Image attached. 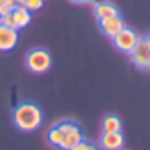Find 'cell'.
I'll list each match as a JSON object with an SVG mask.
<instances>
[{"label":"cell","instance_id":"6da1fadb","mask_svg":"<svg viewBox=\"0 0 150 150\" xmlns=\"http://www.w3.org/2000/svg\"><path fill=\"white\" fill-rule=\"evenodd\" d=\"M42 121V110L34 102H21L13 110V123L23 132H33L39 129Z\"/></svg>","mask_w":150,"mask_h":150},{"label":"cell","instance_id":"7a4b0ae2","mask_svg":"<svg viewBox=\"0 0 150 150\" xmlns=\"http://www.w3.org/2000/svg\"><path fill=\"white\" fill-rule=\"evenodd\" d=\"M26 66L31 73H36V74L47 73L52 66V57H50L49 50L33 49L26 55Z\"/></svg>","mask_w":150,"mask_h":150},{"label":"cell","instance_id":"3957f363","mask_svg":"<svg viewBox=\"0 0 150 150\" xmlns=\"http://www.w3.org/2000/svg\"><path fill=\"white\" fill-rule=\"evenodd\" d=\"M129 55H131L132 63L137 68L149 69L150 71V50H149V47H147L145 37H139V40H137V44L134 45V49L129 52Z\"/></svg>","mask_w":150,"mask_h":150},{"label":"cell","instance_id":"277c9868","mask_svg":"<svg viewBox=\"0 0 150 150\" xmlns=\"http://www.w3.org/2000/svg\"><path fill=\"white\" fill-rule=\"evenodd\" d=\"M139 40V36L134 33L132 29L129 28H123L116 36L113 37V44L120 52H124V53H129L131 50L134 49V45L137 44Z\"/></svg>","mask_w":150,"mask_h":150},{"label":"cell","instance_id":"5b68a950","mask_svg":"<svg viewBox=\"0 0 150 150\" xmlns=\"http://www.w3.org/2000/svg\"><path fill=\"white\" fill-rule=\"evenodd\" d=\"M98 24H100L102 33H103L107 37H110V39H113V37L116 36L123 28H126L124 26L123 18H121L120 15H116V16H110V18H103V20H98Z\"/></svg>","mask_w":150,"mask_h":150},{"label":"cell","instance_id":"8992f818","mask_svg":"<svg viewBox=\"0 0 150 150\" xmlns=\"http://www.w3.org/2000/svg\"><path fill=\"white\" fill-rule=\"evenodd\" d=\"M18 44V31L0 24V52L13 50Z\"/></svg>","mask_w":150,"mask_h":150},{"label":"cell","instance_id":"52a82bcc","mask_svg":"<svg viewBox=\"0 0 150 150\" xmlns=\"http://www.w3.org/2000/svg\"><path fill=\"white\" fill-rule=\"evenodd\" d=\"M81 140H84V137H82V131H81V127H79L78 124H74L68 132L63 134V140H62V144H60V149L69 150V149H73L76 144L81 142Z\"/></svg>","mask_w":150,"mask_h":150},{"label":"cell","instance_id":"ba28073f","mask_svg":"<svg viewBox=\"0 0 150 150\" xmlns=\"http://www.w3.org/2000/svg\"><path fill=\"white\" fill-rule=\"evenodd\" d=\"M100 144L105 150H120L124 144V137L121 132H103Z\"/></svg>","mask_w":150,"mask_h":150},{"label":"cell","instance_id":"9c48e42d","mask_svg":"<svg viewBox=\"0 0 150 150\" xmlns=\"http://www.w3.org/2000/svg\"><path fill=\"white\" fill-rule=\"evenodd\" d=\"M13 18H15V23H16V29H23L31 23V11L24 5H15Z\"/></svg>","mask_w":150,"mask_h":150},{"label":"cell","instance_id":"30bf717a","mask_svg":"<svg viewBox=\"0 0 150 150\" xmlns=\"http://www.w3.org/2000/svg\"><path fill=\"white\" fill-rule=\"evenodd\" d=\"M120 15L118 8L115 7L110 2H100V4L95 5V16L97 20H103V18H110V16H116Z\"/></svg>","mask_w":150,"mask_h":150},{"label":"cell","instance_id":"8fae6325","mask_svg":"<svg viewBox=\"0 0 150 150\" xmlns=\"http://www.w3.org/2000/svg\"><path fill=\"white\" fill-rule=\"evenodd\" d=\"M102 131L103 132H121V120L115 115H108L102 121Z\"/></svg>","mask_w":150,"mask_h":150},{"label":"cell","instance_id":"7c38bea8","mask_svg":"<svg viewBox=\"0 0 150 150\" xmlns=\"http://www.w3.org/2000/svg\"><path fill=\"white\" fill-rule=\"evenodd\" d=\"M47 140H49L52 145L60 147V144H62V140H63V132H62V131H60L57 126H53L52 129L47 132Z\"/></svg>","mask_w":150,"mask_h":150},{"label":"cell","instance_id":"4fadbf2b","mask_svg":"<svg viewBox=\"0 0 150 150\" xmlns=\"http://www.w3.org/2000/svg\"><path fill=\"white\" fill-rule=\"evenodd\" d=\"M0 24H2V26H7V28H11V29H16V23H15V18H13V11H11V13H7V15H2V16H0Z\"/></svg>","mask_w":150,"mask_h":150},{"label":"cell","instance_id":"5bb4252c","mask_svg":"<svg viewBox=\"0 0 150 150\" xmlns=\"http://www.w3.org/2000/svg\"><path fill=\"white\" fill-rule=\"evenodd\" d=\"M15 8V4L11 0H0V16L2 15H7V13H11Z\"/></svg>","mask_w":150,"mask_h":150},{"label":"cell","instance_id":"9a60e30c","mask_svg":"<svg viewBox=\"0 0 150 150\" xmlns=\"http://www.w3.org/2000/svg\"><path fill=\"white\" fill-rule=\"evenodd\" d=\"M44 5V0H24V7L29 11H37Z\"/></svg>","mask_w":150,"mask_h":150},{"label":"cell","instance_id":"2e32d148","mask_svg":"<svg viewBox=\"0 0 150 150\" xmlns=\"http://www.w3.org/2000/svg\"><path fill=\"white\" fill-rule=\"evenodd\" d=\"M69 150H97L92 144H89V142H86V140H81L79 144H76L73 149H69Z\"/></svg>","mask_w":150,"mask_h":150},{"label":"cell","instance_id":"e0dca14e","mask_svg":"<svg viewBox=\"0 0 150 150\" xmlns=\"http://www.w3.org/2000/svg\"><path fill=\"white\" fill-rule=\"evenodd\" d=\"M73 126H74V123H73V121H62V123L57 124V127H58V129L62 131L63 134H66V132H68V131L71 129Z\"/></svg>","mask_w":150,"mask_h":150},{"label":"cell","instance_id":"ac0fdd59","mask_svg":"<svg viewBox=\"0 0 150 150\" xmlns=\"http://www.w3.org/2000/svg\"><path fill=\"white\" fill-rule=\"evenodd\" d=\"M15 5H24V0H11Z\"/></svg>","mask_w":150,"mask_h":150},{"label":"cell","instance_id":"d6986e66","mask_svg":"<svg viewBox=\"0 0 150 150\" xmlns=\"http://www.w3.org/2000/svg\"><path fill=\"white\" fill-rule=\"evenodd\" d=\"M73 4H86V2H87V0H71Z\"/></svg>","mask_w":150,"mask_h":150},{"label":"cell","instance_id":"ffe728a7","mask_svg":"<svg viewBox=\"0 0 150 150\" xmlns=\"http://www.w3.org/2000/svg\"><path fill=\"white\" fill-rule=\"evenodd\" d=\"M145 42H147V47H149V50H150V36L145 37Z\"/></svg>","mask_w":150,"mask_h":150},{"label":"cell","instance_id":"44dd1931","mask_svg":"<svg viewBox=\"0 0 150 150\" xmlns=\"http://www.w3.org/2000/svg\"><path fill=\"white\" fill-rule=\"evenodd\" d=\"M87 2H92V4L97 5V4H100V2H103V0H87Z\"/></svg>","mask_w":150,"mask_h":150}]
</instances>
